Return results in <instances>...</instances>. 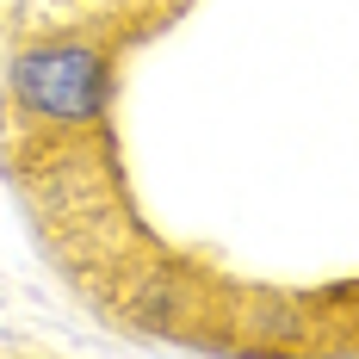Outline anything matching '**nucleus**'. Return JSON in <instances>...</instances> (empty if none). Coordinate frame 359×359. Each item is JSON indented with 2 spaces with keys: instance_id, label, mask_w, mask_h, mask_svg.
Listing matches in <instances>:
<instances>
[{
  "instance_id": "obj_1",
  "label": "nucleus",
  "mask_w": 359,
  "mask_h": 359,
  "mask_svg": "<svg viewBox=\"0 0 359 359\" xmlns=\"http://www.w3.org/2000/svg\"><path fill=\"white\" fill-rule=\"evenodd\" d=\"M6 93L32 124L87 130L111 100V50L93 37H43L6 62Z\"/></svg>"
},
{
  "instance_id": "obj_2",
  "label": "nucleus",
  "mask_w": 359,
  "mask_h": 359,
  "mask_svg": "<svg viewBox=\"0 0 359 359\" xmlns=\"http://www.w3.org/2000/svg\"><path fill=\"white\" fill-rule=\"evenodd\" d=\"M347 347H359V310H353V341H347Z\"/></svg>"
}]
</instances>
